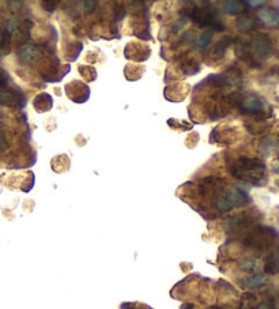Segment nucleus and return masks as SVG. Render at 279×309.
<instances>
[{
    "label": "nucleus",
    "instance_id": "obj_1",
    "mask_svg": "<svg viewBox=\"0 0 279 309\" xmlns=\"http://www.w3.org/2000/svg\"><path fill=\"white\" fill-rule=\"evenodd\" d=\"M229 169L234 177L242 181L262 184L266 180V164L259 158H237Z\"/></svg>",
    "mask_w": 279,
    "mask_h": 309
},
{
    "label": "nucleus",
    "instance_id": "obj_2",
    "mask_svg": "<svg viewBox=\"0 0 279 309\" xmlns=\"http://www.w3.org/2000/svg\"><path fill=\"white\" fill-rule=\"evenodd\" d=\"M187 15L196 25L202 26V27H204V26L206 27H212L216 32H224L225 30L224 22L221 21L216 9L208 6L207 3H206V7H198V6L194 5V7H191Z\"/></svg>",
    "mask_w": 279,
    "mask_h": 309
},
{
    "label": "nucleus",
    "instance_id": "obj_3",
    "mask_svg": "<svg viewBox=\"0 0 279 309\" xmlns=\"http://www.w3.org/2000/svg\"><path fill=\"white\" fill-rule=\"evenodd\" d=\"M238 108L241 110V113L251 114V116H254L255 120H260V121L268 119L271 114L270 110L267 109V104L264 100L256 94H250L245 97L242 96Z\"/></svg>",
    "mask_w": 279,
    "mask_h": 309
},
{
    "label": "nucleus",
    "instance_id": "obj_4",
    "mask_svg": "<svg viewBox=\"0 0 279 309\" xmlns=\"http://www.w3.org/2000/svg\"><path fill=\"white\" fill-rule=\"evenodd\" d=\"M276 238V232L270 228H258L244 240V245L255 250H266Z\"/></svg>",
    "mask_w": 279,
    "mask_h": 309
},
{
    "label": "nucleus",
    "instance_id": "obj_5",
    "mask_svg": "<svg viewBox=\"0 0 279 309\" xmlns=\"http://www.w3.org/2000/svg\"><path fill=\"white\" fill-rule=\"evenodd\" d=\"M250 47L251 55L254 59H263L270 55L272 51V43H271L270 37L267 34H258L252 38V41L248 44Z\"/></svg>",
    "mask_w": 279,
    "mask_h": 309
},
{
    "label": "nucleus",
    "instance_id": "obj_6",
    "mask_svg": "<svg viewBox=\"0 0 279 309\" xmlns=\"http://www.w3.org/2000/svg\"><path fill=\"white\" fill-rule=\"evenodd\" d=\"M254 218L248 212H241V214H237L234 217H229L228 220L225 221V228L229 233L238 232L241 229L248 228L251 224H254Z\"/></svg>",
    "mask_w": 279,
    "mask_h": 309
},
{
    "label": "nucleus",
    "instance_id": "obj_7",
    "mask_svg": "<svg viewBox=\"0 0 279 309\" xmlns=\"http://www.w3.org/2000/svg\"><path fill=\"white\" fill-rule=\"evenodd\" d=\"M66 91H67L70 100L75 102H85L89 98L90 89L89 86L82 83L79 81H74L66 86Z\"/></svg>",
    "mask_w": 279,
    "mask_h": 309
},
{
    "label": "nucleus",
    "instance_id": "obj_8",
    "mask_svg": "<svg viewBox=\"0 0 279 309\" xmlns=\"http://www.w3.org/2000/svg\"><path fill=\"white\" fill-rule=\"evenodd\" d=\"M17 55L18 59L21 60L22 63L29 64L41 59L43 51H41L37 45H34V44H23L22 47L18 48Z\"/></svg>",
    "mask_w": 279,
    "mask_h": 309
},
{
    "label": "nucleus",
    "instance_id": "obj_9",
    "mask_svg": "<svg viewBox=\"0 0 279 309\" xmlns=\"http://www.w3.org/2000/svg\"><path fill=\"white\" fill-rule=\"evenodd\" d=\"M26 104L25 97L15 90H0V106L22 108Z\"/></svg>",
    "mask_w": 279,
    "mask_h": 309
},
{
    "label": "nucleus",
    "instance_id": "obj_10",
    "mask_svg": "<svg viewBox=\"0 0 279 309\" xmlns=\"http://www.w3.org/2000/svg\"><path fill=\"white\" fill-rule=\"evenodd\" d=\"M226 199L229 200V203L232 204V207H241L244 204L250 202V198L246 195L245 191H242L241 188H230V190L225 194Z\"/></svg>",
    "mask_w": 279,
    "mask_h": 309
},
{
    "label": "nucleus",
    "instance_id": "obj_11",
    "mask_svg": "<svg viewBox=\"0 0 279 309\" xmlns=\"http://www.w3.org/2000/svg\"><path fill=\"white\" fill-rule=\"evenodd\" d=\"M258 18L266 26H270V27H279V11H276L275 9L267 7V9L260 10Z\"/></svg>",
    "mask_w": 279,
    "mask_h": 309
},
{
    "label": "nucleus",
    "instance_id": "obj_12",
    "mask_svg": "<svg viewBox=\"0 0 279 309\" xmlns=\"http://www.w3.org/2000/svg\"><path fill=\"white\" fill-rule=\"evenodd\" d=\"M237 136H238V134L234 130L226 127L218 128V130L212 132V138H215V142H218V143L230 144L233 142H236Z\"/></svg>",
    "mask_w": 279,
    "mask_h": 309
},
{
    "label": "nucleus",
    "instance_id": "obj_13",
    "mask_svg": "<svg viewBox=\"0 0 279 309\" xmlns=\"http://www.w3.org/2000/svg\"><path fill=\"white\" fill-rule=\"evenodd\" d=\"M233 43V38L232 37H224L221 38L220 41L214 45V48H212L211 51V59L212 60H220L222 59L225 55H226V51H228V48L230 47V44Z\"/></svg>",
    "mask_w": 279,
    "mask_h": 309
},
{
    "label": "nucleus",
    "instance_id": "obj_14",
    "mask_svg": "<svg viewBox=\"0 0 279 309\" xmlns=\"http://www.w3.org/2000/svg\"><path fill=\"white\" fill-rule=\"evenodd\" d=\"M259 150L263 154H272L274 151L279 150V138L278 136H266L260 140Z\"/></svg>",
    "mask_w": 279,
    "mask_h": 309
},
{
    "label": "nucleus",
    "instance_id": "obj_15",
    "mask_svg": "<svg viewBox=\"0 0 279 309\" xmlns=\"http://www.w3.org/2000/svg\"><path fill=\"white\" fill-rule=\"evenodd\" d=\"M33 104L37 112H48L53 106V100H52V97L48 93H43L38 94L37 97L34 98Z\"/></svg>",
    "mask_w": 279,
    "mask_h": 309
},
{
    "label": "nucleus",
    "instance_id": "obj_16",
    "mask_svg": "<svg viewBox=\"0 0 279 309\" xmlns=\"http://www.w3.org/2000/svg\"><path fill=\"white\" fill-rule=\"evenodd\" d=\"M241 284L245 289H259L267 284V278L263 274H254L244 278Z\"/></svg>",
    "mask_w": 279,
    "mask_h": 309
},
{
    "label": "nucleus",
    "instance_id": "obj_17",
    "mask_svg": "<svg viewBox=\"0 0 279 309\" xmlns=\"http://www.w3.org/2000/svg\"><path fill=\"white\" fill-rule=\"evenodd\" d=\"M256 25H258L256 19L248 17V15H242V17L238 18L236 22L237 30H238L240 33H250V32H252V30L256 27Z\"/></svg>",
    "mask_w": 279,
    "mask_h": 309
},
{
    "label": "nucleus",
    "instance_id": "obj_18",
    "mask_svg": "<svg viewBox=\"0 0 279 309\" xmlns=\"http://www.w3.org/2000/svg\"><path fill=\"white\" fill-rule=\"evenodd\" d=\"M245 2H236V0H228L224 3L225 13L229 15H238L245 11Z\"/></svg>",
    "mask_w": 279,
    "mask_h": 309
},
{
    "label": "nucleus",
    "instance_id": "obj_19",
    "mask_svg": "<svg viewBox=\"0 0 279 309\" xmlns=\"http://www.w3.org/2000/svg\"><path fill=\"white\" fill-rule=\"evenodd\" d=\"M131 48H139V49H144V53L143 55L146 56H150V53H151V51H150V48L147 47V45H144V44H138V43H131L128 44ZM140 53V51H139ZM126 57H127L128 60H135V61H138V49H135V51H131L130 48L126 47Z\"/></svg>",
    "mask_w": 279,
    "mask_h": 309
},
{
    "label": "nucleus",
    "instance_id": "obj_20",
    "mask_svg": "<svg viewBox=\"0 0 279 309\" xmlns=\"http://www.w3.org/2000/svg\"><path fill=\"white\" fill-rule=\"evenodd\" d=\"M245 128L251 134L259 135V134H263L264 131H267L268 126L264 121H260V120H252V121H245Z\"/></svg>",
    "mask_w": 279,
    "mask_h": 309
},
{
    "label": "nucleus",
    "instance_id": "obj_21",
    "mask_svg": "<svg viewBox=\"0 0 279 309\" xmlns=\"http://www.w3.org/2000/svg\"><path fill=\"white\" fill-rule=\"evenodd\" d=\"M10 44H11V33H9L5 29L0 34V55H7L9 53Z\"/></svg>",
    "mask_w": 279,
    "mask_h": 309
},
{
    "label": "nucleus",
    "instance_id": "obj_22",
    "mask_svg": "<svg viewBox=\"0 0 279 309\" xmlns=\"http://www.w3.org/2000/svg\"><path fill=\"white\" fill-rule=\"evenodd\" d=\"M211 38H212L211 30H206V32H203V33L199 36L198 40H196V47H198V49H200V51L206 49V48L208 47V44L211 43Z\"/></svg>",
    "mask_w": 279,
    "mask_h": 309
},
{
    "label": "nucleus",
    "instance_id": "obj_23",
    "mask_svg": "<svg viewBox=\"0 0 279 309\" xmlns=\"http://www.w3.org/2000/svg\"><path fill=\"white\" fill-rule=\"evenodd\" d=\"M260 266V262L258 259H245L240 263V268L245 272H255Z\"/></svg>",
    "mask_w": 279,
    "mask_h": 309
},
{
    "label": "nucleus",
    "instance_id": "obj_24",
    "mask_svg": "<svg viewBox=\"0 0 279 309\" xmlns=\"http://www.w3.org/2000/svg\"><path fill=\"white\" fill-rule=\"evenodd\" d=\"M214 206L220 212H228L232 210V204L229 203V200L226 199L225 195H218L216 196L215 202H214Z\"/></svg>",
    "mask_w": 279,
    "mask_h": 309
},
{
    "label": "nucleus",
    "instance_id": "obj_25",
    "mask_svg": "<svg viewBox=\"0 0 279 309\" xmlns=\"http://www.w3.org/2000/svg\"><path fill=\"white\" fill-rule=\"evenodd\" d=\"M181 68L187 75H194V74H198L200 71V64L196 60H187Z\"/></svg>",
    "mask_w": 279,
    "mask_h": 309
},
{
    "label": "nucleus",
    "instance_id": "obj_26",
    "mask_svg": "<svg viewBox=\"0 0 279 309\" xmlns=\"http://www.w3.org/2000/svg\"><path fill=\"white\" fill-rule=\"evenodd\" d=\"M79 71H81V75L85 78L87 82L94 81L97 78V74H96V70L93 67H87V66H79Z\"/></svg>",
    "mask_w": 279,
    "mask_h": 309
},
{
    "label": "nucleus",
    "instance_id": "obj_27",
    "mask_svg": "<svg viewBox=\"0 0 279 309\" xmlns=\"http://www.w3.org/2000/svg\"><path fill=\"white\" fill-rule=\"evenodd\" d=\"M79 5L82 6V7H78V9L81 10L82 13H91V11H94L96 10V7H97V2H93V0H86V2H79Z\"/></svg>",
    "mask_w": 279,
    "mask_h": 309
},
{
    "label": "nucleus",
    "instance_id": "obj_28",
    "mask_svg": "<svg viewBox=\"0 0 279 309\" xmlns=\"http://www.w3.org/2000/svg\"><path fill=\"white\" fill-rule=\"evenodd\" d=\"M9 82H10L9 74H7L3 68H0V90H3L5 87H7V86H9Z\"/></svg>",
    "mask_w": 279,
    "mask_h": 309
},
{
    "label": "nucleus",
    "instance_id": "obj_29",
    "mask_svg": "<svg viewBox=\"0 0 279 309\" xmlns=\"http://www.w3.org/2000/svg\"><path fill=\"white\" fill-rule=\"evenodd\" d=\"M126 7H123L121 5H117L116 6V9H114V18H116V21H121L124 17H126Z\"/></svg>",
    "mask_w": 279,
    "mask_h": 309
},
{
    "label": "nucleus",
    "instance_id": "obj_30",
    "mask_svg": "<svg viewBox=\"0 0 279 309\" xmlns=\"http://www.w3.org/2000/svg\"><path fill=\"white\" fill-rule=\"evenodd\" d=\"M7 146H9V143H7V138H6V134L5 131L0 128V151H3V150H6L7 148Z\"/></svg>",
    "mask_w": 279,
    "mask_h": 309
},
{
    "label": "nucleus",
    "instance_id": "obj_31",
    "mask_svg": "<svg viewBox=\"0 0 279 309\" xmlns=\"http://www.w3.org/2000/svg\"><path fill=\"white\" fill-rule=\"evenodd\" d=\"M194 38H195L194 32H185V33L182 34L181 43H191V41H192Z\"/></svg>",
    "mask_w": 279,
    "mask_h": 309
},
{
    "label": "nucleus",
    "instance_id": "obj_32",
    "mask_svg": "<svg viewBox=\"0 0 279 309\" xmlns=\"http://www.w3.org/2000/svg\"><path fill=\"white\" fill-rule=\"evenodd\" d=\"M139 306H140L139 304H123L121 309H151L148 308V306H146V305H143V308H139Z\"/></svg>",
    "mask_w": 279,
    "mask_h": 309
},
{
    "label": "nucleus",
    "instance_id": "obj_33",
    "mask_svg": "<svg viewBox=\"0 0 279 309\" xmlns=\"http://www.w3.org/2000/svg\"><path fill=\"white\" fill-rule=\"evenodd\" d=\"M41 6H43L44 7V10H47V11H53V10H55V7H56V3H52V2H43V3H41Z\"/></svg>",
    "mask_w": 279,
    "mask_h": 309
},
{
    "label": "nucleus",
    "instance_id": "obj_34",
    "mask_svg": "<svg viewBox=\"0 0 279 309\" xmlns=\"http://www.w3.org/2000/svg\"><path fill=\"white\" fill-rule=\"evenodd\" d=\"M245 5L251 6V9H259L260 6L266 5V2H252V0H250V2H245Z\"/></svg>",
    "mask_w": 279,
    "mask_h": 309
},
{
    "label": "nucleus",
    "instance_id": "obj_35",
    "mask_svg": "<svg viewBox=\"0 0 279 309\" xmlns=\"http://www.w3.org/2000/svg\"><path fill=\"white\" fill-rule=\"evenodd\" d=\"M268 259H271V260H272V262H274L275 264L279 267V245H278V248H276V251H275L274 254L271 255Z\"/></svg>",
    "mask_w": 279,
    "mask_h": 309
},
{
    "label": "nucleus",
    "instance_id": "obj_36",
    "mask_svg": "<svg viewBox=\"0 0 279 309\" xmlns=\"http://www.w3.org/2000/svg\"><path fill=\"white\" fill-rule=\"evenodd\" d=\"M185 22H187V19H180V21H178L177 23L174 25V27H173L174 33H176V32H178V30H180V27H182V26L185 25Z\"/></svg>",
    "mask_w": 279,
    "mask_h": 309
},
{
    "label": "nucleus",
    "instance_id": "obj_37",
    "mask_svg": "<svg viewBox=\"0 0 279 309\" xmlns=\"http://www.w3.org/2000/svg\"><path fill=\"white\" fill-rule=\"evenodd\" d=\"M275 169H276V172L279 173V158H278V161H276V165H275Z\"/></svg>",
    "mask_w": 279,
    "mask_h": 309
},
{
    "label": "nucleus",
    "instance_id": "obj_38",
    "mask_svg": "<svg viewBox=\"0 0 279 309\" xmlns=\"http://www.w3.org/2000/svg\"><path fill=\"white\" fill-rule=\"evenodd\" d=\"M0 34H2V32H0Z\"/></svg>",
    "mask_w": 279,
    "mask_h": 309
}]
</instances>
